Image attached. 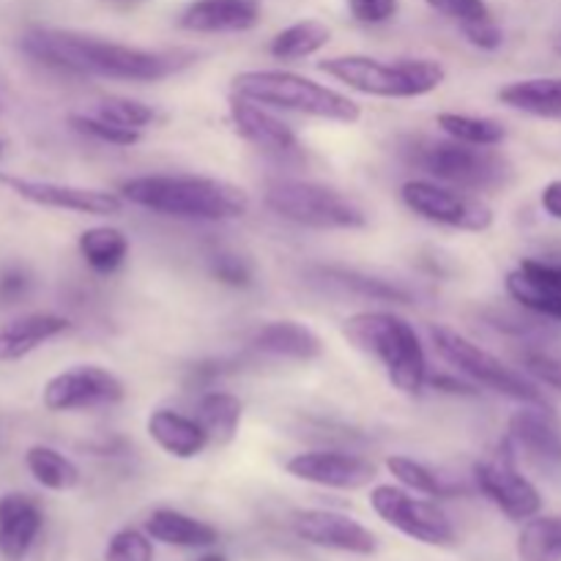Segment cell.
Segmentation results:
<instances>
[{"label":"cell","mask_w":561,"mask_h":561,"mask_svg":"<svg viewBox=\"0 0 561 561\" xmlns=\"http://www.w3.org/2000/svg\"><path fill=\"white\" fill-rule=\"evenodd\" d=\"M22 53L64 75L124 82L168 80L195 64L190 49H142L66 27H31L22 36Z\"/></svg>","instance_id":"cell-1"},{"label":"cell","mask_w":561,"mask_h":561,"mask_svg":"<svg viewBox=\"0 0 561 561\" xmlns=\"http://www.w3.org/2000/svg\"><path fill=\"white\" fill-rule=\"evenodd\" d=\"M118 195L146 211L195 222H230L250 211V195L241 186L211 175H135L121 181Z\"/></svg>","instance_id":"cell-2"},{"label":"cell","mask_w":561,"mask_h":561,"mask_svg":"<svg viewBox=\"0 0 561 561\" xmlns=\"http://www.w3.org/2000/svg\"><path fill=\"white\" fill-rule=\"evenodd\" d=\"M343 334L356 351L381 362L398 392L420 394L427 387L425 345L405 318L387 310L356 312L345 318Z\"/></svg>","instance_id":"cell-3"},{"label":"cell","mask_w":561,"mask_h":561,"mask_svg":"<svg viewBox=\"0 0 561 561\" xmlns=\"http://www.w3.org/2000/svg\"><path fill=\"white\" fill-rule=\"evenodd\" d=\"M233 93L272 110L310 115L332 124H356L362 107L345 93L285 69H250L233 77Z\"/></svg>","instance_id":"cell-4"},{"label":"cell","mask_w":561,"mask_h":561,"mask_svg":"<svg viewBox=\"0 0 561 561\" xmlns=\"http://www.w3.org/2000/svg\"><path fill=\"white\" fill-rule=\"evenodd\" d=\"M400 151L409 164L425 170L442 184L466 192L499 190L513 175V164L502 151H496V146H469L453 137L447 140L409 137Z\"/></svg>","instance_id":"cell-5"},{"label":"cell","mask_w":561,"mask_h":561,"mask_svg":"<svg viewBox=\"0 0 561 561\" xmlns=\"http://www.w3.org/2000/svg\"><path fill=\"white\" fill-rule=\"evenodd\" d=\"M318 69L351 91L378 99H420L438 91L447 80L444 64L433 58L378 60L370 55H334L321 60Z\"/></svg>","instance_id":"cell-6"},{"label":"cell","mask_w":561,"mask_h":561,"mask_svg":"<svg viewBox=\"0 0 561 561\" xmlns=\"http://www.w3.org/2000/svg\"><path fill=\"white\" fill-rule=\"evenodd\" d=\"M268 211L288 222L312 230H362L367 228V211L334 186L318 181L279 179L266 186L263 195Z\"/></svg>","instance_id":"cell-7"},{"label":"cell","mask_w":561,"mask_h":561,"mask_svg":"<svg viewBox=\"0 0 561 561\" xmlns=\"http://www.w3.org/2000/svg\"><path fill=\"white\" fill-rule=\"evenodd\" d=\"M431 340L436 354L442 356L449 367H455V373H460V376H466L469 381H474L477 387L493 389V392L504 394V398L515 400V403L537 405V409L551 411L548 398L529 376H524L520 370L510 367L507 362L493 356L491 351L471 343L469 337H463V334L455 332V329L444 327V323H433Z\"/></svg>","instance_id":"cell-8"},{"label":"cell","mask_w":561,"mask_h":561,"mask_svg":"<svg viewBox=\"0 0 561 561\" xmlns=\"http://www.w3.org/2000/svg\"><path fill=\"white\" fill-rule=\"evenodd\" d=\"M405 208L416 217L433 225L463 230V233H485L493 228L491 203L482 201L474 192L458 190V186L442 184L431 179H411L400 186Z\"/></svg>","instance_id":"cell-9"},{"label":"cell","mask_w":561,"mask_h":561,"mask_svg":"<svg viewBox=\"0 0 561 561\" xmlns=\"http://www.w3.org/2000/svg\"><path fill=\"white\" fill-rule=\"evenodd\" d=\"M370 507L383 524L422 546L449 548L458 540L449 515L431 496L420 499V493H411L409 488L376 485L370 491Z\"/></svg>","instance_id":"cell-10"},{"label":"cell","mask_w":561,"mask_h":561,"mask_svg":"<svg viewBox=\"0 0 561 561\" xmlns=\"http://www.w3.org/2000/svg\"><path fill=\"white\" fill-rule=\"evenodd\" d=\"M474 485L510 520L526 524L540 515L542 496L518 471V449L510 442V436L499 444V453L493 458L474 463Z\"/></svg>","instance_id":"cell-11"},{"label":"cell","mask_w":561,"mask_h":561,"mask_svg":"<svg viewBox=\"0 0 561 561\" xmlns=\"http://www.w3.org/2000/svg\"><path fill=\"white\" fill-rule=\"evenodd\" d=\"M126 398V387L113 370L99 365H77L49 378L42 389L44 409L53 414H75L118 405Z\"/></svg>","instance_id":"cell-12"},{"label":"cell","mask_w":561,"mask_h":561,"mask_svg":"<svg viewBox=\"0 0 561 561\" xmlns=\"http://www.w3.org/2000/svg\"><path fill=\"white\" fill-rule=\"evenodd\" d=\"M0 184L9 186L16 197L42 208H55V211L85 214V217H115L124 211V197L118 192L91 190V186L60 184V181L42 179H22V175H3Z\"/></svg>","instance_id":"cell-13"},{"label":"cell","mask_w":561,"mask_h":561,"mask_svg":"<svg viewBox=\"0 0 561 561\" xmlns=\"http://www.w3.org/2000/svg\"><path fill=\"white\" fill-rule=\"evenodd\" d=\"M294 480L310 482L318 488H332V491H359L376 480L378 469L367 458L343 449H307L294 455L285 463Z\"/></svg>","instance_id":"cell-14"},{"label":"cell","mask_w":561,"mask_h":561,"mask_svg":"<svg viewBox=\"0 0 561 561\" xmlns=\"http://www.w3.org/2000/svg\"><path fill=\"white\" fill-rule=\"evenodd\" d=\"M290 526L299 540L327 551L354 553V557H373L378 551V537L365 524L332 510H299L290 518Z\"/></svg>","instance_id":"cell-15"},{"label":"cell","mask_w":561,"mask_h":561,"mask_svg":"<svg viewBox=\"0 0 561 561\" xmlns=\"http://www.w3.org/2000/svg\"><path fill=\"white\" fill-rule=\"evenodd\" d=\"M510 442L518 455L542 471H561V433L553 425L551 411L524 405L510 416Z\"/></svg>","instance_id":"cell-16"},{"label":"cell","mask_w":561,"mask_h":561,"mask_svg":"<svg viewBox=\"0 0 561 561\" xmlns=\"http://www.w3.org/2000/svg\"><path fill=\"white\" fill-rule=\"evenodd\" d=\"M228 115L230 124H233L236 135L244 137L247 142H252L255 148L268 153H288L296 151L299 146V137L290 129L285 121H279L277 115L268 113L263 104L250 102V99L233 93L228 102Z\"/></svg>","instance_id":"cell-17"},{"label":"cell","mask_w":561,"mask_h":561,"mask_svg":"<svg viewBox=\"0 0 561 561\" xmlns=\"http://www.w3.org/2000/svg\"><path fill=\"white\" fill-rule=\"evenodd\" d=\"M263 16L261 0H192L179 16L190 33H247Z\"/></svg>","instance_id":"cell-18"},{"label":"cell","mask_w":561,"mask_h":561,"mask_svg":"<svg viewBox=\"0 0 561 561\" xmlns=\"http://www.w3.org/2000/svg\"><path fill=\"white\" fill-rule=\"evenodd\" d=\"M42 526L44 513L36 499L27 493L0 496V557L5 561L25 559Z\"/></svg>","instance_id":"cell-19"},{"label":"cell","mask_w":561,"mask_h":561,"mask_svg":"<svg viewBox=\"0 0 561 561\" xmlns=\"http://www.w3.org/2000/svg\"><path fill=\"white\" fill-rule=\"evenodd\" d=\"M71 329L69 318L58 312H27L0 327V365L20 362Z\"/></svg>","instance_id":"cell-20"},{"label":"cell","mask_w":561,"mask_h":561,"mask_svg":"<svg viewBox=\"0 0 561 561\" xmlns=\"http://www.w3.org/2000/svg\"><path fill=\"white\" fill-rule=\"evenodd\" d=\"M146 431L151 442L164 455L175 460H192L211 444L208 433L203 431L195 416L179 414L173 409H157L146 422Z\"/></svg>","instance_id":"cell-21"},{"label":"cell","mask_w":561,"mask_h":561,"mask_svg":"<svg viewBox=\"0 0 561 561\" xmlns=\"http://www.w3.org/2000/svg\"><path fill=\"white\" fill-rule=\"evenodd\" d=\"M252 351L274 359L312 362L323 354V343L310 327L299 321H272L257 329L250 340Z\"/></svg>","instance_id":"cell-22"},{"label":"cell","mask_w":561,"mask_h":561,"mask_svg":"<svg viewBox=\"0 0 561 561\" xmlns=\"http://www.w3.org/2000/svg\"><path fill=\"white\" fill-rule=\"evenodd\" d=\"M142 529L153 542L173 548H195V551L214 548L219 540V531L211 524L179 513V510H153Z\"/></svg>","instance_id":"cell-23"},{"label":"cell","mask_w":561,"mask_h":561,"mask_svg":"<svg viewBox=\"0 0 561 561\" xmlns=\"http://www.w3.org/2000/svg\"><path fill=\"white\" fill-rule=\"evenodd\" d=\"M499 102L515 113L561 121V77H529L499 88Z\"/></svg>","instance_id":"cell-24"},{"label":"cell","mask_w":561,"mask_h":561,"mask_svg":"<svg viewBox=\"0 0 561 561\" xmlns=\"http://www.w3.org/2000/svg\"><path fill=\"white\" fill-rule=\"evenodd\" d=\"M241 416H244V403L236 394L222 392V389H208L197 400L195 420L208 433L211 444H219V447L239 436Z\"/></svg>","instance_id":"cell-25"},{"label":"cell","mask_w":561,"mask_h":561,"mask_svg":"<svg viewBox=\"0 0 561 561\" xmlns=\"http://www.w3.org/2000/svg\"><path fill=\"white\" fill-rule=\"evenodd\" d=\"M82 261L96 274H113L129 257V236L113 225H99V228L82 230L77 239Z\"/></svg>","instance_id":"cell-26"},{"label":"cell","mask_w":561,"mask_h":561,"mask_svg":"<svg viewBox=\"0 0 561 561\" xmlns=\"http://www.w3.org/2000/svg\"><path fill=\"white\" fill-rule=\"evenodd\" d=\"M25 466L33 480L53 493H69L80 485V469L71 458H66L60 449L47 444H33L25 453Z\"/></svg>","instance_id":"cell-27"},{"label":"cell","mask_w":561,"mask_h":561,"mask_svg":"<svg viewBox=\"0 0 561 561\" xmlns=\"http://www.w3.org/2000/svg\"><path fill=\"white\" fill-rule=\"evenodd\" d=\"M332 42V31L321 20H299L294 25L283 27L277 36L268 42V53L277 60H305L321 53Z\"/></svg>","instance_id":"cell-28"},{"label":"cell","mask_w":561,"mask_h":561,"mask_svg":"<svg viewBox=\"0 0 561 561\" xmlns=\"http://www.w3.org/2000/svg\"><path fill=\"white\" fill-rule=\"evenodd\" d=\"M321 272L323 277L343 285L345 290H354V294L365 296V299L398 301V305H411V301H414V294H411L405 285L394 283V279L373 277V274L356 272V268H345V266H323Z\"/></svg>","instance_id":"cell-29"},{"label":"cell","mask_w":561,"mask_h":561,"mask_svg":"<svg viewBox=\"0 0 561 561\" xmlns=\"http://www.w3.org/2000/svg\"><path fill=\"white\" fill-rule=\"evenodd\" d=\"M387 469L400 485L409 488L411 493H420V496L447 499L458 493V488L449 485V482L444 480V477H438L431 466L420 463V460L409 458V455H389Z\"/></svg>","instance_id":"cell-30"},{"label":"cell","mask_w":561,"mask_h":561,"mask_svg":"<svg viewBox=\"0 0 561 561\" xmlns=\"http://www.w3.org/2000/svg\"><path fill=\"white\" fill-rule=\"evenodd\" d=\"M436 124L453 140L469 142V146H502L507 140V129L496 118L466 113H438Z\"/></svg>","instance_id":"cell-31"},{"label":"cell","mask_w":561,"mask_h":561,"mask_svg":"<svg viewBox=\"0 0 561 561\" xmlns=\"http://www.w3.org/2000/svg\"><path fill=\"white\" fill-rule=\"evenodd\" d=\"M518 561H561V515L526 520L518 535Z\"/></svg>","instance_id":"cell-32"},{"label":"cell","mask_w":561,"mask_h":561,"mask_svg":"<svg viewBox=\"0 0 561 561\" xmlns=\"http://www.w3.org/2000/svg\"><path fill=\"white\" fill-rule=\"evenodd\" d=\"M504 285H507V294L513 296V299L518 301L524 310L535 312V316H540V318H548V321L561 323V294L559 290L542 288V285H537L535 279L526 277L520 268L510 272L507 279H504Z\"/></svg>","instance_id":"cell-33"},{"label":"cell","mask_w":561,"mask_h":561,"mask_svg":"<svg viewBox=\"0 0 561 561\" xmlns=\"http://www.w3.org/2000/svg\"><path fill=\"white\" fill-rule=\"evenodd\" d=\"M69 126L77 131V135H85L91 140L107 142V146L118 148H131L142 140L140 129H129V126H118L113 121L99 118L96 113H71Z\"/></svg>","instance_id":"cell-34"},{"label":"cell","mask_w":561,"mask_h":561,"mask_svg":"<svg viewBox=\"0 0 561 561\" xmlns=\"http://www.w3.org/2000/svg\"><path fill=\"white\" fill-rule=\"evenodd\" d=\"M93 113L104 121H113L118 126H129V129H146L148 124L157 121V113L153 107H148L146 102L140 99H129V96H104L102 102L96 104Z\"/></svg>","instance_id":"cell-35"},{"label":"cell","mask_w":561,"mask_h":561,"mask_svg":"<svg viewBox=\"0 0 561 561\" xmlns=\"http://www.w3.org/2000/svg\"><path fill=\"white\" fill-rule=\"evenodd\" d=\"M104 561H153V542L146 529H121L110 537Z\"/></svg>","instance_id":"cell-36"},{"label":"cell","mask_w":561,"mask_h":561,"mask_svg":"<svg viewBox=\"0 0 561 561\" xmlns=\"http://www.w3.org/2000/svg\"><path fill=\"white\" fill-rule=\"evenodd\" d=\"M208 272L217 283L228 285V288H250L255 283V268L247 257L233 255V252H217L208 261Z\"/></svg>","instance_id":"cell-37"},{"label":"cell","mask_w":561,"mask_h":561,"mask_svg":"<svg viewBox=\"0 0 561 561\" xmlns=\"http://www.w3.org/2000/svg\"><path fill=\"white\" fill-rule=\"evenodd\" d=\"M466 42L477 49H485V53H493L504 44V31L499 27V22L491 16H482V20H471L460 25Z\"/></svg>","instance_id":"cell-38"},{"label":"cell","mask_w":561,"mask_h":561,"mask_svg":"<svg viewBox=\"0 0 561 561\" xmlns=\"http://www.w3.org/2000/svg\"><path fill=\"white\" fill-rule=\"evenodd\" d=\"M348 14L362 25H383L398 14V0H345Z\"/></svg>","instance_id":"cell-39"},{"label":"cell","mask_w":561,"mask_h":561,"mask_svg":"<svg viewBox=\"0 0 561 561\" xmlns=\"http://www.w3.org/2000/svg\"><path fill=\"white\" fill-rule=\"evenodd\" d=\"M433 11L449 16L458 25L471 20H482V16H491V9H488L485 0H425Z\"/></svg>","instance_id":"cell-40"},{"label":"cell","mask_w":561,"mask_h":561,"mask_svg":"<svg viewBox=\"0 0 561 561\" xmlns=\"http://www.w3.org/2000/svg\"><path fill=\"white\" fill-rule=\"evenodd\" d=\"M524 367L531 378H537L540 383H548V387L559 389L561 392V359L551 354H542V351H531V354H524Z\"/></svg>","instance_id":"cell-41"},{"label":"cell","mask_w":561,"mask_h":561,"mask_svg":"<svg viewBox=\"0 0 561 561\" xmlns=\"http://www.w3.org/2000/svg\"><path fill=\"white\" fill-rule=\"evenodd\" d=\"M518 268L526 274V277L535 279L537 285H542V288L559 290L561 294V263H548V261H537V257H526V261H520Z\"/></svg>","instance_id":"cell-42"},{"label":"cell","mask_w":561,"mask_h":561,"mask_svg":"<svg viewBox=\"0 0 561 561\" xmlns=\"http://www.w3.org/2000/svg\"><path fill=\"white\" fill-rule=\"evenodd\" d=\"M31 290V274L25 272V268H5L3 274H0V299L5 301V305H14V301H20L22 296Z\"/></svg>","instance_id":"cell-43"},{"label":"cell","mask_w":561,"mask_h":561,"mask_svg":"<svg viewBox=\"0 0 561 561\" xmlns=\"http://www.w3.org/2000/svg\"><path fill=\"white\" fill-rule=\"evenodd\" d=\"M427 387L438 389V392H447V394H466V398H474L480 389H477L474 381L469 378H455L449 373H436V376H427Z\"/></svg>","instance_id":"cell-44"},{"label":"cell","mask_w":561,"mask_h":561,"mask_svg":"<svg viewBox=\"0 0 561 561\" xmlns=\"http://www.w3.org/2000/svg\"><path fill=\"white\" fill-rule=\"evenodd\" d=\"M222 365H219V362H203V365H195L190 370V378H186V383H190V387H203V389H208L211 387L214 381H217L219 376H222Z\"/></svg>","instance_id":"cell-45"},{"label":"cell","mask_w":561,"mask_h":561,"mask_svg":"<svg viewBox=\"0 0 561 561\" xmlns=\"http://www.w3.org/2000/svg\"><path fill=\"white\" fill-rule=\"evenodd\" d=\"M540 203H542V208H546L548 217L561 219V179L551 181V184H548L546 190H542Z\"/></svg>","instance_id":"cell-46"},{"label":"cell","mask_w":561,"mask_h":561,"mask_svg":"<svg viewBox=\"0 0 561 561\" xmlns=\"http://www.w3.org/2000/svg\"><path fill=\"white\" fill-rule=\"evenodd\" d=\"M197 561H228V557H225V553H219V551H208V553H203V557Z\"/></svg>","instance_id":"cell-47"},{"label":"cell","mask_w":561,"mask_h":561,"mask_svg":"<svg viewBox=\"0 0 561 561\" xmlns=\"http://www.w3.org/2000/svg\"><path fill=\"white\" fill-rule=\"evenodd\" d=\"M553 49H557V53L561 55V33L557 36V42H553Z\"/></svg>","instance_id":"cell-48"},{"label":"cell","mask_w":561,"mask_h":561,"mask_svg":"<svg viewBox=\"0 0 561 561\" xmlns=\"http://www.w3.org/2000/svg\"><path fill=\"white\" fill-rule=\"evenodd\" d=\"M5 151V142L3 140H0V153H3Z\"/></svg>","instance_id":"cell-49"}]
</instances>
